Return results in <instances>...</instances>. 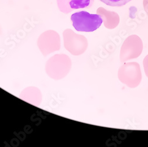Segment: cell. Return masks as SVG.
<instances>
[{"instance_id": "cell-2", "label": "cell", "mask_w": 148, "mask_h": 147, "mask_svg": "<svg viewBox=\"0 0 148 147\" xmlns=\"http://www.w3.org/2000/svg\"><path fill=\"white\" fill-rule=\"evenodd\" d=\"M59 10L65 14H68L74 10L90 8L94 0H56Z\"/></svg>"}, {"instance_id": "cell-1", "label": "cell", "mask_w": 148, "mask_h": 147, "mask_svg": "<svg viewBox=\"0 0 148 147\" xmlns=\"http://www.w3.org/2000/svg\"><path fill=\"white\" fill-rule=\"evenodd\" d=\"M71 20L73 27L77 31L84 32H92L97 30L103 22L100 15L90 14L86 11L72 14Z\"/></svg>"}, {"instance_id": "cell-3", "label": "cell", "mask_w": 148, "mask_h": 147, "mask_svg": "<svg viewBox=\"0 0 148 147\" xmlns=\"http://www.w3.org/2000/svg\"><path fill=\"white\" fill-rule=\"evenodd\" d=\"M107 5L111 7H122L130 2L132 0H100Z\"/></svg>"}]
</instances>
